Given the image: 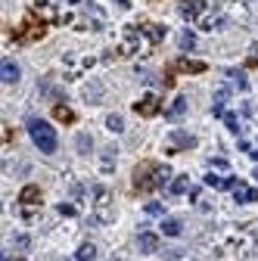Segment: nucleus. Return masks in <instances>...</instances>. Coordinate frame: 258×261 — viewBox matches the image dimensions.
Listing matches in <instances>:
<instances>
[{
    "label": "nucleus",
    "mask_w": 258,
    "mask_h": 261,
    "mask_svg": "<svg viewBox=\"0 0 258 261\" xmlns=\"http://www.w3.org/2000/svg\"><path fill=\"white\" fill-rule=\"evenodd\" d=\"M25 127H28V137L34 140V146H38L44 156H53V153H56L59 140H56V130L50 127V121H44V118H28Z\"/></svg>",
    "instance_id": "f257e3e1"
},
{
    "label": "nucleus",
    "mask_w": 258,
    "mask_h": 261,
    "mask_svg": "<svg viewBox=\"0 0 258 261\" xmlns=\"http://www.w3.org/2000/svg\"><path fill=\"white\" fill-rule=\"evenodd\" d=\"M180 16L183 19H199L202 13H206V0H180Z\"/></svg>",
    "instance_id": "f03ea898"
},
{
    "label": "nucleus",
    "mask_w": 258,
    "mask_h": 261,
    "mask_svg": "<svg viewBox=\"0 0 258 261\" xmlns=\"http://www.w3.org/2000/svg\"><path fill=\"white\" fill-rule=\"evenodd\" d=\"M19 66H16L13 59H4V62H0V78H4L7 84H16V81H19Z\"/></svg>",
    "instance_id": "7ed1b4c3"
},
{
    "label": "nucleus",
    "mask_w": 258,
    "mask_h": 261,
    "mask_svg": "<svg viewBox=\"0 0 258 261\" xmlns=\"http://www.w3.org/2000/svg\"><path fill=\"white\" fill-rule=\"evenodd\" d=\"M137 249H140V252H146V255H150V252H156V249H159V236L143 230V233L137 236Z\"/></svg>",
    "instance_id": "20e7f679"
},
{
    "label": "nucleus",
    "mask_w": 258,
    "mask_h": 261,
    "mask_svg": "<svg viewBox=\"0 0 258 261\" xmlns=\"http://www.w3.org/2000/svg\"><path fill=\"white\" fill-rule=\"evenodd\" d=\"M171 146L174 149H190V146H196V137L187 134V130H174V134H171Z\"/></svg>",
    "instance_id": "39448f33"
},
{
    "label": "nucleus",
    "mask_w": 258,
    "mask_h": 261,
    "mask_svg": "<svg viewBox=\"0 0 258 261\" xmlns=\"http://www.w3.org/2000/svg\"><path fill=\"white\" fill-rule=\"evenodd\" d=\"M75 149H78V156H90V153H94V137H90V134H78L75 137Z\"/></svg>",
    "instance_id": "423d86ee"
},
{
    "label": "nucleus",
    "mask_w": 258,
    "mask_h": 261,
    "mask_svg": "<svg viewBox=\"0 0 258 261\" xmlns=\"http://www.w3.org/2000/svg\"><path fill=\"white\" fill-rule=\"evenodd\" d=\"M159 109V97H156V93H150V97H143L140 103H137V112H140V115H150V112H156Z\"/></svg>",
    "instance_id": "0eeeda50"
},
{
    "label": "nucleus",
    "mask_w": 258,
    "mask_h": 261,
    "mask_svg": "<svg viewBox=\"0 0 258 261\" xmlns=\"http://www.w3.org/2000/svg\"><path fill=\"white\" fill-rule=\"evenodd\" d=\"M233 196H236V202H255L258 199V190H252V186H246V183H239L236 190H233Z\"/></svg>",
    "instance_id": "6e6552de"
},
{
    "label": "nucleus",
    "mask_w": 258,
    "mask_h": 261,
    "mask_svg": "<svg viewBox=\"0 0 258 261\" xmlns=\"http://www.w3.org/2000/svg\"><path fill=\"white\" fill-rule=\"evenodd\" d=\"M94 258H97V246L94 242H81L75 252V261H94Z\"/></svg>",
    "instance_id": "1a4fd4ad"
},
{
    "label": "nucleus",
    "mask_w": 258,
    "mask_h": 261,
    "mask_svg": "<svg viewBox=\"0 0 258 261\" xmlns=\"http://www.w3.org/2000/svg\"><path fill=\"white\" fill-rule=\"evenodd\" d=\"M177 47H180L183 53L196 50V34H193V31H180V34H177Z\"/></svg>",
    "instance_id": "9d476101"
},
{
    "label": "nucleus",
    "mask_w": 258,
    "mask_h": 261,
    "mask_svg": "<svg viewBox=\"0 0 258 261\" xmlns=\"http://www.w3.org/2000/svg\"><path fill=\"white\" fill-rule=\"evenodd\" d=\"M180 230H183V224H180L177 218H165V221H162V233H165V236H180Z\"/></svg>",
    "instance_id": "9b49d317"
},
{
    "label": "nucleus",
    "mask_w": 258,
    "mask_h": 261,
    "mask_svg": "<svg viewBox=\"0 0 258 261\" xmlns=\"http://www.w3.org/2000/svg\"><path fill=\"white\" fill-rule=\"evenodd\" d=\"M159 183H171V168L168 165H159L153 171V186H159Z\"/></svg>",
    "instance_id": "f8f14e48"
},
{
    "label": "nucleus",
    "mask_w": 258,
    "mask_h": 261,
    "mask_svg": "<svg viewBox=\"0 0 258 261\" xmlns=\"http://www.w3.org/2000/svg\"><path fill=\"white\" fill-rule=\"evenodd\" d=\"M183 112H187V100L177 97V100L171 103V109H168V118H171V121H177V118H183Z\"/></svg>",
    "instance_id": "ddd939ff"
},
{
    "label": "nucleus",
    "mask_w": 258,
    "mask_h": 261,
    "mask_svg": "<svg viewBox=\"0 0 258 261\" xmlns=\"http://www.w3.org/2000/svg\"><path fill=\"white\" fill-rule=\"evenodd\" d=\"M187 186H190L187 177H174V180L168 183V193H171V196H183V193H187Z\"/></svg>",
    "instance_id": "4468645a"
},
{
    "label": "nucleus",
    "mask_w": 258,
    "mask_h": 261,
    "mask_svg": "<svg viewBox=\"0 0 258 261\" xmlns=\"http://www.w3.org/2000/svg\"><path fill=\"white\" fill-rule=\"evenodd\" d=\"M227 78H230V81H233V84H236L239 90H246V87H249V81H246V75H243V72H239V69H227Z\"/></svg>",
    "instance_id": "2eb2a0df"
},
{
    "label": "nucleus",
    "mask_w": 258,
    "mask_h": 261,
    "mask_svg": "<svg viewBox=\"0 0 258 261\" xmlns=\"http://www.w3.org/2000/svg\"><path fill=\"white\" fill-rule=\"evenodd\" d=\"M115 168V146H106L103 149V171H112Z\"/></svg>",
    "instance_id": "dca6fc26"
},
{
    "label": "nucleus",
    "mask_w": 258,
    "mask_h": 261,
    "mask_svg": "<svg viewBox=\"0 0 258 261\" xmlns=\"http://www.w3.org/2000/svg\"><path fill=\"white\" fill-rule=\"evenodd\" d=\"M106 127L112 130V134H121V130H124V118L121 115H109L106 118Z\"/></svg>",
    "instance_id": "f3484780"
},
{
    "label": "nucleus",
    "mask_w": 258,
    "mask_h": 261,
    "mask_svg": "<svg viewBox=\"0 0 258 261\" xmlns=\"http://www.w3.org/2000/svg\"><path fill=\"white\" fill-rule=\"evenodd\" d=\"M22 202H41L38 186H25V190H22Z\"/></svg>",
    "instance_id": "a211bd4d"
},
{
    "label": "nucleus",
    "mask_w": 258,
    "mask_h": 261,
    "mask_svg": "<svg viewBox=\"0 0 258 261\" xmlns=\"http://www.w3.org/2000/svg\"><path fill=\"white\" fill-rule=\"evenodd\" d=\"M180 69H183V72H202L206 66H202V62H193V59H180Z\"/></svg>",
    "instance_id": "6ab92c4d"
},
{
    "label": "nucleus",
    "mask_w": 258,
    "mask_h": 261,
    "mask_svg": "<svg viewBox=\"0 0 258 261\" xmlns=\"http://www.w3.org/2000/svg\"><path fill=\"white\" fill-rule=\"evenodd\" d=\"M224 124L233 130V134H239V121H236V115H233V112H224Z\"/></svg>",
    "instance_id": "aec40b11"
},
{
    "label": "nucleus",
    "mask_w": 258,
    "mask_h": 261,
    "mask_svg": "<svg viewBox=\"0 0 258 261\" xmlns=\"http://www.w3.org/2000/svg\"><path fill=\"white\" fill-rule=\"evenodd\" d=\"M146 215H153V218L156 215H165V205L162 202H146Z\"/></svg>",
    "instance_id": "412c9836"
},
{
    "label": "nucleus",
    "mask_w": 258,
    "mask_h": 261,
    "mask_svg": "<svg viewBox=\"0 0 258 261\" xmlns=\"http://www.w3.org/2000/svg\"><path fill=\"white\" fill-rule=\"evenodd\" d=\"M146 34H150L153 41H162V37H165V28H162V25H153V28H146Z\"/></svg>",
    "instance_id": "4be33fe9"
},
{
    "label": "nucleus",
    "mask_w": 258,
    "mask_h": 261,
    "mask_svg": "<svg viewBox=\"0 0 258 261\" xmlns=\"http://www.w3.org/2000/svg\"><path fill=\"white\" fill-rule=\"evenodd\" d=\"M56 118H59V121H72V109H66V106H56Z\"/></svg>",
    "instance_id": "5701e85b"
},
{
    "label": "nucleus",
    "mask_w": 258,
    "mask_h": 261,
    "mask_svg": "<svg viewBox=\"0 0 258 261\" xmlns=\"http://www.w3.org/2000/svg\"><path fill=\"white\" fill-rule=\"evenodd\" d=\"M87 90H90V93H87V100H90V103H97V100H100V90H103V87H97V84H90Z\"/></svg>",
    "instance_id": "b1692460"
},
{
    "label": "nucleus",
    "mask_w": 258,
    "mask_h": 261,
    "mask_svg": "<svg viewBox=\"0 0 258 261\" xmlns=\"http://www.w3.org/2000/svg\"><path fill=\"white\" fill-rule=\"evenodd\" d=\"M227 97H230V90H227V87H221V90L215 93V103H218V106H221V103H227Z\"/></svg>",
    "instance_id": "393cba45"
},
{
    "label": "nucleus",
    "mask_w": 258,
    "mask_h": 261,
    "mask_svg": "<svg viewBox=\"0 0 258 261\" xmlns=\"http://www.w3.org/2000/svg\"><path fill=\"white\" fill-rule=\"evenodd\" d=\"M34 10H38L41 16H47V19H50V16H56V13H53V7H47V4H34Z\"/></svg>",
    "instance_id": "a878e982"
},
{
    "label": "nucleus",
    "mask_w": 258,
    "mask_h": 261,
    "mask_svg": "<svg viewBox=\"0 0 258 261\" xmlns=\"http://www.w3.org/2000/svg\"><path fill=\"white\" fill-rule=\"evenodd\" d=\"M59 215H66V218H72V215H75V205H69V202H62L59 205V209H56Z\"/></svg>",
    "instance_id": "bb28decb"
},
{
    "label": "nucleus",
    "mask_w": 258,
    "mask_h": 261,
    "mask_svg": "<svg viewBox=\"0 0 258 261\" xmlns=\"http://www.w3.org/2000/svg\"><path fill=\"white\" fill-rule=\"evenodd\" d=\"M28 233H19V236H16V246H19V249H28Z\"/></svg>",
    "instance_id": "cd10ccee"
},
{
    "label": "nucleus",
    "mask_w": 258,
    "mask_h": 261,
    "mask_svg": "<svg viewBox=\"0 0 258 261\" xmlns=\"http://www.w3.org/2000/svg\"><path fill=\"white\" fill-rule=\"evenodd\" d=\"M206 183H209V186H221V183H224V180H221L218 174H206Z\"/></svg>",
    "instance_id": "c85d7f7f"
},
{
    "label": "nucleus",
    "mask_w": 258,
    "mask_h": 261,
    "mask_svg": "<svg viewBox=\"0 0 258 261\" xmlns=\"http://www.w3.org/2000/svg\"><path fill=\"white\" fill-rule=\"evenodd\" d=\"M209 165H212V168H230V165H227V159H212Z\"/></svg>",
    "instance_id": "c756f323"
},
{
    "label": "nucleus",
    "mask_w": 258,
    "mask_h": 261,
    "mask_svg": "<svg viewBox=\"0 0 258 261\" xmlns=\"http://www.w3.org/2000/svg\"><path fill=\"white\" fill-rule=\"evenodd\" d=\"M72 196L81 199V196H84V186H81V183H75V186H72Z\"/></svg>",
    "instance_id": "7c9ffc66"
},
{
    "label": "nucleus",
    "mask_w": 258,
    "mask_h": 261,
    "mask_svg": "<svg viewBox=\"0 0 258 261\" xmlns=\"http://www.w3.org/2000/svg\"><path fill=\"white\" fill-rule=\"evenodd\" d=\"M252 159H255V162H258V153H252Z\"/></svg>",
    "instance_id": "2f4dec72"
},
{
    "label": "nucleus",
    "mask_w": 258,
    "mask_h": 261,
    "mask_svg": "<svg viewBox=\"0 0 258 261\" xmlns=\"http://www.w3.org/2000/svg\"><path fill=\"white\" fill-rule=\"evenodd\" d=\"M109 261H121V258H109Z\"/></svg>",
    "instance_id": "473e14b6"
}]
</instances>
